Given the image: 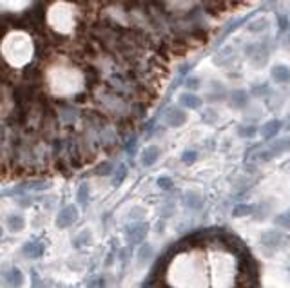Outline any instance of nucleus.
I'll return each mask as SVG.
<instances>
[{
    "instance_id": "1",
    "label": "nucleus",
    "mask_w": 290,
    "mask_h": 288,
    "mask_svg": "<svg viewBox=\"0 0 290 288\" xmlns=\"http://www.w3.org/2000/svg\"><path fill=\"white\" fill-rule=\"evenodd\" d=\"M283 152H290V136L288 138L276 140L270 147L261 150V152L258 154V162H268V160H272L274 156H279V154H283Z\"/></svg>"
},
{
    "instance_id": "2",
    "label": "nucleus",
    "mask_w": 290,
    "mask_h": 288,
    "mask_svg": "<svg viewBox=\"0 0 290 288\" xmlns=\"http://www.w3.org/2000/svg\"><path fill=\"white\" fill-rule=\"evenodd\" d=\"M147 232H149L147 223H143V221L131 223L129 227L125 228V239L131 243V245H140L141 241H145Z\"/></svg>"
},
{
    "instance_id": "3",
    "label": "nucleus",
    "mask_w": 290,
    "mask_h": 288,
    "mask_svg": "<svg viewBox=\"0 0 290 288\" xmlns=\"http://www.w3.org/2000/svg\"><path fill=\"white\" fill-rule=\"evenodd\" d=\"M78 221V208L75 205H67L64 207L57 216V227L58 228H67L72 227Z\"/></svg>"
},
{
    "instance_id": "4",
    "label": "nucleus",
    "mask_w": 290,
    "mask_h": 288,
    "mask_svg": "<svg viewBox=\"0 0 290 288\" xmlns=\"http://www.w3.org/2000/svg\"><path fill=\"white\" fill-rule=\"evenodd\" d=\"M260 241H261V245H263L265 248L276 250V248H281V246L285 245L286 238L279 231H267V232H263V234L260 236Z\"/></svg>"
},
{
    "instance_id": "5",
    "label": "nucleus",
    "mask_w": 290,
    "mask_h": 288,
    "mask_svg": "<svg viewBox=\"0 0 290 288\" xmlns=\"http://www.w3.org/2000/svg\"><path fill=\"white\" fill-rule=\"evenodd\" d=\"M44 252H46V246H44V243H40V241H27L26 245L22 246V254L29 259L42 258Z\"/></svg>"
},
{
    "instance_id": "6",
    "label": "nucleus",
    "mask_w": 290,
    "mask_h": 288,
    "mask_svg": "<svg viewBox=\"0 0 290 288\" xmlns=\"http://www.w3.org/2000/svg\"><path fill=\"white\" fill-rule=\"evenodd\" d=\"M4 281L8 283V286L11 288H19L24 284V274L20 272L16 266H11L4 272Z\"/></svg>"
},
{
    "instance_id": "7",
    "label": "nucleus",
    "mask_w": 290,
    "mask_h": 288,
    "mask_svg": "<svg viewBox=\"0 0 290 288\" xmlns=\"http://www.w3.org/2000/svg\"><path fill=\"white\" fill-rule=\"evenodd\" d=\"M6 227H8L9 232H20L26 227V219L20 214H9L8 218H6Z\"/></svg>"
},
{
    "instance_id": "8",
    "label": "nucleus",
    "mask_w": 290,
    "mask_h": 288,
    "mask_svg": "<svg viewBox=\"0 0 290 288\" xmlns=\"http://www.w3.org/2000/svg\"><path fill=\"white\" fill-rule=\"evenodd\" d=\"M184 205L189 210H200L203 207V198L200 196L198 192H187L184 196Z\"/></svg>"
},
{
    "instance_id": "9",
    "label": "nucleus",
    "mask_w": 290,
    "mask_h": 288,
    "mask_svg": "<svg viewBox=\"0 0 290 288\" xmlns=\"http://www.w3.org/2000/svg\"><path fill=\"white\" fill-rule=\"evenodd\" d=\"M165 120H167L169 125H174V127H179V125H184L185 120H187V116H185V112L182 111V109L174 107L171 109V111L167 112V116H165Z\"/></svg>"
},
{
    "instance_id": "10",
    "label": "nucleus",
    "mask_w": 290,
    "mask_h": 288,
    "mask_svg": "<svg viewBox=\"0 0 290 288\" xmlns=\"http://www.w3.org/2000/svg\"><path fill=\"white\" fill-rule=\"evenodd\" d=\"M158 158H160V149L154 147V145H151L141 152V163H143L145 167H151V165L156 163Z\"/></svg>"
},
{
    "instance_id": "11",
    "label": "nucleus",
    "mask_w": 290,
    "mask_h": 288,
    "mask_svg": "<svg viewBox=\"0 0 290 288\" xmlns=\"http://www.w3.org/2000/svg\"><path fill=\"white\" fill-rule=\"evenodd\" d=\"M279 129H281V123H279L278 120H272V122L265 123V125L261 127V136H263L265 140H270L278 135Z\"/></svg>"
},
{
    "instance_id": "12",
    "label": "nucleus",
    "mask_w": 290,
    "mask_h": 288,
    "mask_svg": "<svg viewBox=\"0 0 290 288\" xmlns=\"http://www.w3.org/2000/svg\"><path fill=\"white\" fill-rule=\"evenodd\" d=\"M91 239H93L91 232L82 231V232H78V234L75 236V239H72V246H75V248H84V246L91 245Z\"/></svg>"
},
{
    "instance_id": "13",
    "label": "nucleus",
    "mask_w": 290,
    "mask_h": 288,
    "mask_svg": "<svg viewBox=\"0 0 290 288\" xmlns=\"http://www.w3.org/2000/svg\"><path fill=\"white\" fill-rule=\"evenodd\" d=\"M274 225L276 227H281L285 228V231H290V208L285 212H281V214H278L274 218Z\"/></svg>"
},
{
    "instance_id": "14",
    "label": "nucleus",
    "mask_w": 290,
    "mask_h": 288,
    "mask_svg": "<svg viewBox=\"0 0 290 288\" xmlns=\"http://www.w3.org/2000/svg\"><path fill=\"white\" fill-rule=\"evenodd\" d=\"M89 196H91V190H89V185L87 183H82L77 190V200L80 205H87Z\"/></svg>"
},
{
    "instance_id": "15",
    "label": "nucleus",
    "mask_w": 290,
    "mask_h": 288,
    "mask_svg": "<svg viewBox=\"0 0 290 288\" xmlns=\"http://www.w3.org/2000/svg\"><path fill=\"white\" fill-rule=\"evenodd\" d=\"M179 102H182V105H185V107H189V109H196L202 105V100L194 94H184Z\"/></svg>"
},
{
    "instance_id": "16",
    "label": "nucleus",
    "mask_w": 290,
    "mask_h": 288,
    "mask_svg": "<svg viewBox=\"0 0 290 288\" xmlns=\"http://www.w3.org/2000/svg\"><path fill=\"white\" fill-rule=\"evenodd\" d=\"M125 176H127V167L122 163V165L116 167L115 174H113V185H115V187L122 185V183H123V180H125Z\"/></svg>"
},
{
    "instance_id": "17",
    "label": "nucleus",
    "mask_w": 290,
    "mask_h": 288,
    "mask_svg": "<svg viewBox=\"0 0 290 288\" xmlns=\"http://www.w3.org/2000/svg\"><path fill=\"white\" fill-rule=\"evenodd\" d=\"M24 188H27V190H47V188H51V183H47V181H42V180H37V181H29V183L24 185Z\"/></svg>"
},
{
    "instance_id": "18",
    "label": "nucleus",
    "mask_w": 290,
    "mask_h": 288,
    "mask_svg": "<svg viewBox=\"0 0 290 288\" xmlns=\"http://www.w3.org/2000/svg\"><path fill=\"white\" fill-rule=\"evenodd\" d=\"M272 74H274V78L278 82H288L290 80V71L286 69L285 66H278L274 71H272Z\"/></svg>"
},
{
    "instance_id": "19",
    "label": "nucleus",
    "mask_w": 290,
    "mask_h": 288,
    "mask_svg": "<svg viewBox=\"0 0 290 288\" xmlns=\"http://www.w3.org/2000/svg\"><path fill=\"white\" fill-rule=\"evenodd\" d=\"M153 256V246L151 245H143V246H140V250H138V263L140 265H143L147 259Z\"/></svg>"
},
{
    "instance_id": "20",
    "label": "nucleus",
    "mask_w": 290,
    "mask_h": 288,
    "mask_svg": "<svg viewBox=\"0 0 290 288\" xmlns=\"http://www.w3.org/2000/svg\"><path fill=\"white\" fill-rule=\"evenodd\" d=\"M254 212V207L252 205H238L236 208H234L232 214L236 216V218H243V216H248Z\"/></svg>"
},
{
    "instance_id": "21",
    "label": "nucleus",
    "mask_w": 290,
    "mask_h": 288,
    "mask_svg": "<svg viewBox=\"0 0 290 288\" xmlns=\"http://www.w3.org/2000/svg\"><path fill=\"white\" fill-rule=\"evenodd\" d=\"M156 183H158V187H160V188H164V190H169V188H172L174 181H172L169 176H160V178H158Z\"/></svg>"
},
{
    "instance_id": "22",
    "label": "nucleus",
    "mask_w": 290,
    "mask_h": 288,
    "mask_svg": "<svg viewBox=\"0 0 290 288\" xmlns=\"http://www.w3.org/2000/svg\"><path fill=\"white\" fill-rule=\"evenodd\" d=\"M127 218H129L131 221H141V218H143V208L134 207L133 210H129V216H127Z\"/></svg>"
},
{
    "instance_id": "23",
    "label": "nucleus",
    "mask_w": 290,
    "mask_h": 288,
    "mask_svg": "<svg viewBox=\"0 0 290 288\" xmlns=\"http://www.w3.org/2000/svg\"><path fill=\"white\" fill-rule=\"evenodd\" d=\"M182 160H184V163H194L196 160H198V154L194 152V150H185L184 154H182Z\"/></svg>"
},
{
    "instance_id": "24",
    "label": "nucleus",
    "mask_w": 290,
    "mask_h": 288,
    "mask_svg": "<svg viewBox=\"0 0 290 288\" xmlns=\"http://www.w3.org/2000/svg\"><path fill=\"white\" fill-rule=\"evenodd\" d=\"M89 288H105V277L98 276L89 281Z\"/></svg>"
},
{
    "instance_id": "25",
    "label": "nucleus",
    "mask_w": 290,
    "mask_h": 288,
    "mask_svg": "<svg viewBox=\"0 0 290 288\" xmlns=\"http://www.w3.org/2000/svg\"><path fill=\"white\" fill-rule=\"evenodd\" d=\"M254 132H256V129H254V127H241V129H240V135L241 136H248V138H250V136H254Z\"/></svg>"
},
{
    "instance_id": "26",
    "label": "nucleus",
    "mask_w": 290,
    "mask_h": 288,
    "mask_svg": "<svg viewBox=\"0 0 290 288\" xmlns=\"http://www.w3.org/2000/svg\"><path fill=\"white\" fill-rule=\"evenodd\" d=\"M96 172H98V174H109V172H111V163H102Z\"/></svg>"
},
{
    "instance_id": "27",
    "label": "nucleus",
    "mask_w": 290,
    "mask_h": 288,
    "mask_svg": "<svg viewBox=\"0 0 290 288\" xmlns=\"http://www.w3.org/2000/svg\"><path fill=\"white\" fill-rule=\"evenodd\" d=\"M288 167H290V163H288Z\"/></svg>"
}]
</instances>
